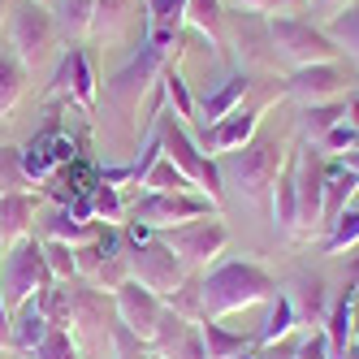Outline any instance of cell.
I'll list each match as a JSON object with an SVG mask.
<instances>
[{
	"label": "cell",
	"mask_w": 359,
	"mask_h": 359,
	"mask_svg": "<svg viewBox=\"0 0 359 359\" xmlns=\"http://www.w3.org/2000/svg\"><path fill=\"white\" fill-rule=\"evenodd\" d=\"M177 57H182V39H173V43L143 39L139 53L104 83V135H109V143H135V135H139L135 117H139L143 95L161 83L165 65H173Z\"/></svg>",
	"instance_id": "1"
},
{
	"label": "cell",
	"mask_w": 359,
	"mask_h": 359,
	"mask_svg": "<svg viewBox=\"0 0 359 359\" xmlns=\"http://www.w3.org/2000/svg\"><path fill=\"white\" fill-rule=\"evenodd\" d=\"M277 281L264 264L255 260H217L208 273L199 277V303L203 320H225L234 312H247L255 303H269Z\"/></svg>",
	"instance_id": "2"
},
{
	"label": "cell",
	"mask_w": 359,
	"mask_h": 359,
	"mask_svg": "<svg viewBox=\"0 0 359 359\" xmlns=\"http://www.w3.org/2000/svg\"><path fill=\"white\" fill-rule=\"evenodd\" d=\"M286 161H290L286 143H281L277 135L255 130L251 143H243L238 151H229V156L217 161L221 187H229L243 203H260V199L273 195V182H277V173L286 169Z\"/></svg>",
	"instance_id": "3"
},
{
	"label": "cell",
	"mask_w": 359,
	"mask_h": 359,
	"mask_svg": "<svg viewBox=\"0 0 359 359\" xmlns=\"http://www.w3.org/2000/svg\"><path fill=\"white\" fill-rule=\"evenodd\" d=\"M264 27H269L273 61H281L286 69L329 65V61L342 57L338 48H333V39H329L320 27H312V22H303V18H294V13H269Z\"/></svg>",
	"instance_id": "4"
},
{
	"label": "cell",
	"mask_w": 359,
	"mask_h": 359,
	"mask_svg": "<svg viewBox=\"0 0 359 359\" xmlns=\"http://www.w3.org/2000/svg\"><path fill=\"white\" fill-rule=\"evenodd\" d=\"M156 135H161L165 156L187 173V182H191L199 195H208V199H217V203H221L225 187H221V169H217V161L199 147V139H195V135H191L187 126L169 113V109H161V113H156Z\"/></svg>",
	"instance_id": "5"
},
{
	"label": "cell",
	"mask_w": 359,
	"mask_h": 359,
	"mask_svg": "<svg viewBox=\"0 0 359 359\" xmlns=\"http://www.w3.org/2000/svg\"><path fill=\"white\" fill-rule=\"evenodd\" d=\"M53 269H48L43 255V238H22L18 247L5 251V264H0V299H5V312L13 316L22 303L39 299L48 286H53Z\"/></svg>",
	"instance_id": "6"
},
{
	"label": "cell",
	"mask_w": 359,
	"mask_h": 359,
	"mask_svg": "<svg viewBox=\"0 0 359 359\" xmlns=\"http://www.w3.org/2000/svg\"><path fill=\"white\" fill-rule=\"evenodd\" d=\"M74 255H79V277L104 294H113L121 281H130V247H126V234L117 225H104L95 243L74 247Z\"/></svg>",
	"instance_id": "7"
},
{
	"label": "cell",
	"mask_w": 359,
	"mask_h": 359,
	"mask_svg": "<svg viewBox=\"0 0 359 359\" xmlns=\"http://www.w3.org/2000/svg\"><path fill=\"white\" fill-rule=\"evenodd\" d=\"M221 203L199 195V191H143V199L135 203V221H143L151 234H165L187 221H203V217H221Z\"/></svg>",
	"instance_id": "8"
},
{
	"label": "cell",
	"mask_w": 359,
	"mask_h": 359,
	"mask_svg": "<svg viewBox=\"0 0 359 359\" xmlns=\"http://www.w3.org/2000/svg\"><path fill=\"white\" fill-rule=\"evenodd\" d=\"M161 238L177 260H182L187 273H208L229 247V229H225L221 217H203V221H187L177 229H165Z\"/></svg>",
	"instance_id": "9"
},
{
	"label": "cell",
	"mask_w": 359,
	"mask_h": 359,
	"mask_svg": "<svg viewBox=\"0 0 359 359\" xmlns=\"http://www.w3.org/2000/svg\"><path fill=\"white\" fill-rule=\"evenodd\" d=\"M57 48V18L48 5H35V0H22V5L9 13V53L35 69L43 65L48 57H53Z\"/></svg>",
	"instance_id": "10"
},
{
	"label": "cell",
	"mask_w": 359,
	"mask_h": 359,
	"mask_svg": "<svg viewBox=\"0 0 359 359\" xmlns=\"http://www.w3.org/2000/svg\"><path fill=\"white\" fill-rule=\"evenodd\" d=\"M294 165V195H299V238L320 234V203H325V151L299 143L290 151Z\"/></svg>",
	"instance_id": "11"
},
{
	"label": "cell",
	"mask_w": 359,
	"mask_h": 359,
	"mask_svg": "<svg viewBox=\"0 0 359 359\" xmlns=\"http://www.w3.org/2000/svg\"><path fill=\"white\" fill-rule=\"evenodd\" d=\"M130 277L139 281V286H147L151 294L169 299L173 290H182V281H187L191 273L182 269V260H177V255L165 247V238L156 234V238L130 247Z\"/></svg>",
	"instance_id": "12"
},
{
	"label": "cell",
	"mask_w": 359,
	"mask_h": 359,
	"mask_svg": "<svg viewBox=\"0 0 359 359\" xmlns=\"http://www.w3.org/2000/svg\"><path fill=\"white\" fill-rule=\"evenodd\" d=\"M113 307H117V320L130 329L139 342L151 346V338H156V329H161V316H165V299L151 294L147 286H139L130 277V281H121L113 290Z\"/></svg>",
	"instance_id": "13"
},
{
	"label": "cell",
	"mask_w": 359,
	"mask_h": 359,
	"mask_svg": "<svg viewBox=\"0 0 359 359\" xmlns=\"http://www.w3.org/2000/svg\"><path fill=\"white\" fill-rule=\"evenodd\" d=\"M286 95H294L303 109H312V104H333V100H346V74H342L338 61H329V65H307V69H290Z\"/></svg>",
	"instance_id": "14"
},
{
	"label": "cell",
	"mask_w": 359,
	"mask_h": 359,
	"mask_svg": "<svg viewBox=\"0 0 359 359\" xmlns=\"http://www.w3.org/2000/svg\"><path fill=\"white\" fill-rule=\"evenodd\" d=\"M53 91H57V95H69L83 113H95V104H100V79H95V65H91V57H87V48H79V43L65 48Z\"/></svg>",
	"instance_id": "15"
},
{
	"label": "cell",
	"mask_w": 359,
	"mask_h": 359,
	"mask_svg": "<svg viewBox=\"0 0 359 359\" xmlns=\"http://www.w3.org/2000/svg\"><path fill=\"white\" fill-rule=\"evenodd\" d=\"M260 109H234L229 117H221V121H212L208 130L199 135V147L208 151L212 161H221V156H229V151H238L243 143H251L255 139V130H260Z\"/></svg>",
	"instance_id": "16"
},
{
	"label": "cell",
	"mask_w": 359,
	"mask_h": 359,
	"mask_svg": "<svg viewBox=\"0 0 359 359\" xmlns=\"http://www.w3.org/2000/svg\"><path fill=\"white\" fill-rule=\"evenodd\" d=\"M251 87H255L251 74H247V69H234V74H229V79L212 91V95H203L199 104H195V121L203 126V130H208L212 121H221V117H229L234 109H243V100H247V91H251Z\"/></svg>",
	"instance_id": "17"
},
{
	"label": "cell",
	"mask_w": 359,
	"mask_h": 359,
	"mask_svg": "<svg viewBox=\"0 0 359 359\" xmlns=\"http://www.w3.org/2000/svg\"><path fill=\"white\" fill-rule=\"evenodd\" d=\"M355 191H359V173H351L338 156L333 161H325V203H320V234L338 221L342 212H346V203L355 199Z\"/></svg>",
	"instance_id": "18"
},
{
	"label": "cell",
	"mask_w": 359,
	"mask_h": 359,
	"mask_svg": "<svg viewBox=\"0 0 359 359\" xmlns=\"http://www.w3.org/2000/svg\"><path fill=\"white\" fill-rule=\"evenodd\" d=\"M35 208H39L35 191H27V195H0V251H9L22 238H31Z\"/></svg>",
	"instance_id": "19"
},
{
	"label": "cell",
	"mask_w": 359,
	"mask_h": 359,
	"mask_svg": "<svg viewBox=\"0 0 359 359\" xmlns=\"http://www.w3.org/2000/svg\"><path fill=\"white\" fill-rule=\"evenodd\" d=\"M187 27V0H143V39L173 43Z\"/></svg>",
	"instance_id": "20"
},
{
	"label": "cell",
	"mask_w": 359,
	"mask_h": 359,
	"mask_svg": "<svg viewBox=\"0 0 359 359\" xmlns=\"http://www.w3.org/2000/svg\"><path fill=\"white\" fill-rule=\"evenodd\" d=\"M139 18V0H95V18H91V39L100 43H121L126 35H130Z\"/></svg>",
	"instance_id": "21"
},
{
	"label": "cell",
	"mask_w": 359,
	"mask_h": 359,
	"mask_svg": "<svg viewBox=\"0 0 359 359\" xmlns=\"http://www.w3.org/2000/svg\"><path fill=\"white\" fill-rule=\"evenodd\" d=\"M273 229H277V238H299V195H294V165L286 161V169L277 173V182H273Z\"/></svg>",
	"instance_id": "22"
},
{
	"label": "cell",
	"mask_w": 359,
	"mask_h": 359,
	"mask_svg": "<svg viewBox=\"0 0 359 359\" xmlns=\"http://www.w3.org/2000/svg\"><path fill=\"white\" fill-rule=\"evenodd\" d=\"M320 333H325V342H329V355L342 359L346 346L355 342V286L342 290L338 299L329 303V316H325V329Z\"/></svg>",
	"instance_id": "23"
},
{
	"label": "cell",
	"mask_w": 359,
	"mask_h": 359,
	"mask_svg": "<svg viewBox=\"0 0 359 359\" xmlns=\"http://www.w3.org/2000/svg\"><path fill=\"white\" fill-rule=\"evenodd\" d=\"M48 329H53V325H48V316H43L39 299L22 303L18 312L9 316V351H18V355H31V351L43 342V333H48Z\"/></svg>",
	"instance_id": "24"
},
{
	"label": "cell",
	"mask_w": 359,
	"mask_h": 359,
	"mask_svg": "<svg viewBox=\"0 0 359 359\" xmlns=\"http://www.w3.org/2000/svg\"><path fill=\"white\" fill-rule=\"evenodd\" d=\"M31 91V69L13 53H0V121H9Z\"/></svg>",
	"instance_id": "25"
},
{
	"label": "cell",
	"mask_w": 359,
	"mask_h": 359,
	"mask_svg": "<svg viewBox=\"0 0 359 359\" xmlns=\"http://www.w3.org/2000/svg\"><path fill=\"white\" fill-rule=\"evenodd\" d=\"M299 329V316H294V303H290V294L286 290H273V299H269V316H264V325H260V333H255V346H273V342H281V338H290V333Z\"/></svg>",
	"instance_id": "26"
},
{
	"label": "cell",
	"mask_w": 359,
	"mask_h": 359,
	"mask_svg": "<svg viewBox=\"0 0 359 359\" xmlns=\"http://www.w3.org/2000/svg\"><path fill=\"white\" fill-rule=\"evenodd\" d=\"M100 229L104 225H95V221H79L69 208H57V212H48L43 221V238H53V243H69V247H87L100 238Z\"/></svg>",
	"instance_id": "27"
},
{
	"label": "cell",
	"mask_w": 359,
	"mask_h": 359,
	"mask_svg": "<svg viewBox=\"0 0 359 359\" xmlns=\"http://www.w3.org/2000/svg\"><path fill=\"white\" fill-rule=\"evenodd\" d=\"M53 18H57V35L69 43L91 39V18H95V0H53Z\"/></svg>",
	"instance_id": "28"
},
{
	"label": "cell",
	"mask_w": 359,
	"mask_h": 359,
	"mask_svg": "<svg viewBox=\"0 0 359 359\" xmlns=\"http://www.w3.org/2000/svg\"><path fill=\"white\" fill-rule=\"evenodd\" d=\"M199 338H203L208 359H229V355L255 346V333H234V329H225L221 320H199Z\"/></svg>",
	"instance_id": "29"
},
{
	"label": "cell",
	"mask_w": 359,
	"mask_h": 359,
	"mask_svg": "<svg viewBox=\"0 0 359 359\" xmlns=\"http://www.w3.org/2000/svg\"><path fill=\"white\" fill-rule=\"evenodd\" d=\"M290 303H294V316L299 325H325L329 316V294H325V281L320 277H299V294L286 290Z\"/></svg>",
	"instance_id": "30"
},
{
	"label": "cell",
	"mask_w": 359,
	"mask_h": 359,
	"mask_svg": "<svg viewBox=\"0 0 359 359\" xmlns=\"http://www.w3.org/2000/svg\"><path fill=\"white\" fill-rule=\"evenodd\" d=\"M187 27H195L217 53H225V13L221 0H187Z\"/></svg>",
	"instance_id": "31"
},
{
	"label": "cell",
	"mask_w": 359,
	"mask_h": 359,
	"mask_svg": "<svg viewBox=\"0 0 359 359\" xmlns=\"http://www.w3.org/2000/svg\"><path fill=\"white\" fill-rule=\"evenodd\" d=\"M27 191H35V173L27 169L22 147L0 143V195H27Z\"/></svg>",
	"instance_id": "32"
},
{
	"label": "cell",
	"mask_w": 359,
	"mask_h": 359,
	"mask_svg": "<svg viewBox=\"0 0 359 359\" xmlns=\"http://www.w3.org/2000/svg\"><path fill=\"white\" fill-rule=\"evenodd\" d=\"M161 91H165V109L182 121V126H191V121H195V95H191V87H187V79H182V69H177V61L165 65Z\"/></svg>",
	"instance_id": "33"
},
{
	"label": "cell",
	"mask_w": 359,
	"mask_h": 359,
	"mask_svg": "<svg viewBox=\"0 0 359 359\" xmlns=\"http://www.w3.org/2000/svg\"><path fill=\"white\" fill-rule=\"evenodd\" d=\"M342 121H346V104H342V100H333V104H312V109H303V117H299L303 143L320 147V139L333 130V126H342Z\"/></svg>",
	"instance_id": "34"
},
{
	"label": "cell",
	"mask_w": 359,
	"mask_h": 359,
	"mask_svg": "<svg viewBox=\"0 0 359 359\" xmlns=\"http://www.w3.org/2000/svg\"><path fill=\"white\" fill-rule=\"evenodd\" d=\"M320 31L333 39V48H338L342 57H351L359 65V5H346L342 13H333Z\"/></svg>",
	"instance_id": "35"
},
{
	"label": "cell",
	"mask_w": 359,
	"mask_h": 359,
	"mask_svg": "<svg viewBox=\"0 0 359 359\" xmlns=\"http://www.w3.org/2000/svg\"><path fill=\"white\" fill-rule=\"evenodd\" d=\"M355 243H359V208H346V212L320 234V251H325V255H342V251L355 247Z\"/></svg>",
	"instance_id": "36"
},
{
	"label": "cell",
	"mask_w": 359,
	"mask_h": 359,
	"mask_svg": "<svg viewBox=\"0 0 359 359\" xmlns=\"http://www.w3.org/2000/svg\"><path fill=\"white\" fill-rule=\"evenodd\" d=\"M91 221L95 225H126V203H121V187L100 182L91 191Z\"/></svg>",
	"instance_id": "37"
},
{
	"label": "cell",
	"mask_w": 359,
	"mask_h": 359,
	"mask_svg": "<svg viewBox=\"0 0 359 359\" xmlns=\"http://www.w3.org/2000/svg\"><path fill=\"white\" fill-rule=\"evenodd\" d=\"M139 187H143V191H195V187L187 182V173L177 169L169 156H161L156 165H151V169H147V177H143Z\"/></svg>",
	"instance_id": "38"
},
{
	"label": "cell",
	"mask_w": 359,
	"mask_h": 359,
	"mask_svg": "<svg viewBox=\"0 0 359 359\" xmlns=\"http://www.w3.org/2000/svg\"><path fill=\"white\" fill-rule=\"evenodd\" d=\"M31 359H87V355H83L79 342H74V333H65V329H48L43 342L31 351Z\"/></svg>",
	"instance_id": "39"
},
{
	"label": "cell",
	"mask_w": 359,
	"mask_h": 359,
	"mask_svg": "<svg viewBox=\"0 0 359 359\" xmlns=\"http://www.w3.org/2000/svg\"><path fill=\"white\" fill-rule=\"evenodd\" d=\"M43 255H48V269H53L57 281H79V255H74L69 243H53L43 238Z\"/></svg>",
	"instance_id": "40"
},
{
	"label": "cell",
	"mask_w": 359,
	"mask_h": 359,
	"mask_svg": "<svg viewBox=\"0 0 359 359\" xmlns=\"http://www.w3.org/2000/svg\"><path fill=\"white\" fill-rule=\"evenodd\" d=\"M355 135H359V130H351L346 121H342V126H333V130L320 139V151H333V156H342V151L355 147Z\"/></svg>",
	"instance_id": "41"
},
{
	"label": "cell",
	"mask_w": 359,
	"mask_h": 359,
	"mask_svg": "<svg viewBox=\"0 0 359 359\" xmlns=\"http://www.w3.org/2000/svg\"><path fill=\"white\" fill-rule=\"evenodd\" d=\"M294 359H333V355H329V342H325V333H307V338H299Z\"/></svg>",
	"instance_id": "42"
},
{
	"label": "cell",
	"mask_w": 359,
	"mask_h": 359,
	"mask_svg": "<svg viewBox=\"0 0 359 359\" xmlns=\"http://www.w3.org/2000/svg\"><path fill=\"white\" fill-rule=\"evenodd\" d=\"M346 5H351V0H307V9H312L316 18H325V22H329L333 13H342Z\"/></svg>",
	"instance_id": "43"
},
{
	"label": "cell",
	"mask_w": 359,
	"mask_h": 359,
	"mask_svg": "<svg viewBox=\"0 0 359 359\" xmlns=\"http://www.w3.org/2000/svg\"><path fill=\"white\" fill-rule=\"evenodd\" d=\"M294 346H299V342L281 338V342H273V346H260V359H294Z\"/></svg>",
	"instance_id": "44"
},
{
	"label": "cell",
	"mask_w": 359,
	"mask_h": 359,
	"mask_svg": "<svg viewBox=\"0 0 359 359\" xmlns=\"http://www.w3.org/2000/svg\"><path fill=\"white\" fill-rule=\"evenodd\" d=\"M225 5H234V9H243V13H273L277 0H225Z\"/></svg>",
	"instance_id": "45"
},
{
	"label": "cell",
	"mask_w": 359,
	"mask_h": 359,
	"mask_svg": "<svg viewBox=\"0 0 359 359\" xmlns=\"http://www.w3.org/2000/svg\"><path fill=\"white\" fill-rule=\"evenodd\" d=\"M342 104H346V126H351V130H359V91H351Z\"/></svg>",
	"instance_id": "46"
},
{
	"label": "cell",
	"mask_w": 359,
	"mask_h": 359,
	"mask_svg": "<svg viewBox=\"0 0 359 359\" xmlns=\"http://www.w3.org/2000/svg\"><path fill=\"white\" fill-rule=\"evenodd\" d=\"M307 0H277V13H303Z\"/></svg>",
	"instance_id": "47"
},
{
	"label": "cell",
	"mask_w": 359,
	"mask_h": 359,
	"mask_svg": "<svg viewBox=\"0 0 359 359\" xmlns=\"http://www.w3.org/2000/svg\"><path fill=\"white\" fill-rule=\"evenodd\" d=\"M338 161H342V165H346L351 173H359V147H351V151H342V156H338Z\"/></svg>",
	"instance_id": "48"
},
{
	"label": "cell",
	"mask_w": 359,
	"mask_h": 359,
	"mask_svg": "<svg viewBox=\"0 0 359 359\" xmlns=\"http://www.w3.org/2000/svg\"><path fill=\"white\" fill-rule=\"evenodd\" d=\"M229 359H260V346H251V351H238V355H229Z\"/></svg>",
	"instance_id": "49"
},
{
	"label": "cell",
	"mask_w": 359,
	"mask_h": 359,
	"mask_svg": "<svg viewBox=\"0 0 359 359\" xmlns=\"http://www.w3.org/2000/svg\"><path fill=\"white\" fill-rule=\"evenodd\" d=\"M342 359H359V338H355V342L346 346V355H342Z\"/></svg>",
	"instance_id": "50"
},
{
	"label": "cell",
	"mask_w": 359,
	"mask_h": 359,
	"mask_svg": "<svg viewBox=\"0 0 359 359\" xmlns=\"http://www.w3.org/2000/svg\"><path fill=\"white\" fill-rule=\"evenodd\" d=\"M355 333H359V286H355Z\"/></svg>",
	"instance_id": "51"
},
{
	"label": "cell",
	"mask_w": 359,
	"mask_h": 359,
	"mask_svg": "<svg viewBox=\"0 0 359 359\" xmlns=\"http://www.w3.org/2000/svg\"><path fill=\"white\" fill-rule=\"evenodd\" d=\"M9 18V0H0V22H5Z\"/></svg>",
	"instance_id": "52"
},
{
	"label": "cell",
	"mask_w": 359,
	"mask_h": 359,
	"mask_svg": "<svg viewBox=\"0 0 359 359\" xmlns=\"http://www.w3.org/2000/svg\"><path fill=\"white\" fill-rule=\"evenodd\" d=\"M35 5H48V9H53V0H35Z\"/></svg>",
	"instance_id": "53"
},
{
	"label": "cell",
	"mask_w": 359,
	"mask_h": 359,
	"mask_svg": "<svg viewBox=\"0 0 359 359\" xmlns=\"http://www.w3.org/2000/svg\"><path fill=\"white\" fill-rule=\"evenodd\" d=\"M355 147H359V135H355Z\"/></svg>",
	"instance_id": "54"
}]
</instances>
